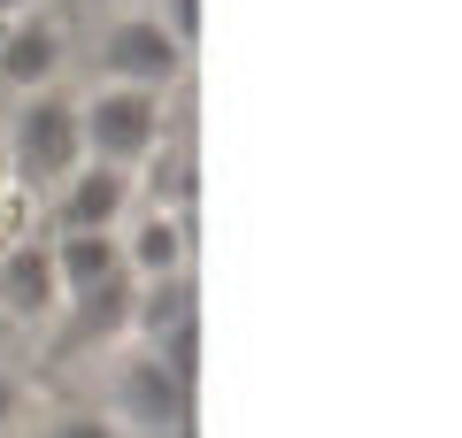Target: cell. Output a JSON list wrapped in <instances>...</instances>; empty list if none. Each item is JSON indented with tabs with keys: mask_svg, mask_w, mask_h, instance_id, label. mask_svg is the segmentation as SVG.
Listing matches in <instances>:
<instances>
[{
	"mask_svg": "<svg viewBox=\"0 0 462 438\" xmlns=\"http://www.w3.org/2000/svg\"><path fill=\"white\" fill-rule=\"evenodd\" d=\"M47 438H124V423H100V415H62Z\"/></svg>",
	"mask_w": 462,
	"mask_h": 438,
	"instance_id": "8fae6325",
	"label": "cell"
},
{
	"mask_svg": "<svg viewBox=\"0 0 462 438\" xmlns=\"http://www.w3.org/2000/svg\"><path fill=\"white\" fill-rule=\"evenodd\" d=\"M0 315L23 331L62 315V269H54V239H16L0 254Z\"/></svg>",
	"mask_w": 462,
	"mask_h": 438,
	"instance_id": "8992f818",
	"label": "cell"
},
{
	"mask_svg": "<svg viewBox=\"0 0 462 438\" xmlns=\"http://www.w3.org/2000/svg\"><path fill=\"white\" fill-rule=\"evenodd\" d=\"M0 139H8V178H16V193H54L85 162V115L54 85L47 93H23L16 115L0 123Z\"/></svg>",
	"mask_w": 462,
	"mask_h": 438,
	"instance_id": "6da1fadb",
	"label": "cell"
},
{
	"mask_svg": "<svg viewBox=\"0 0 462 438\" xmlns=\"http://www.w3.org/2000/svg\"><path fill=\"white\" fill-rule=\"evenodd\" d=\"M154 16H162L170 32L185 39V47H193V39H200V0H154Z\"/></svg>",
	"mask_w": 462,
	"mask_h": 438,
	"instance_id": "30bf717a",
	"label": "cell"
},
{
	"mask_svg": "<svg viewBox=\"0 0 462 438\" xmlns=\"http://www.w3.org/2000/svg\"><path fill=\"white\" fill-rule=\"evenodd\" d=\"M108 8H154V0H108Z\"/></svg>",
	"mask_w": 462,
	"mask_h": 438,
	"instance_id": "9a60e30c",
	"label": "cell"
},
{
	"mask_svg": "<svg viewBox=\"0 0 462 438\" xmlns=\"http://www.w3.org/2000/svg\"><path fill=\"white\" fill-rule=\"evenodd\" d=\"M16 193V178H8V139H0V200Z\"/></svg>",
	"mask_w": 462,
	"mask_h": 438,
	"instance_id": "5bb4252c",
	"label": "cell"
},
{
	"mask_svg": "<svg viewBox=\"0 0 462 438\" xmlns=\"http://www.w3.org/2000/svg\"><path fill=\"white\" fill-rule=\"evenodd\" d=\"M54 269H62V308H85V300H108V292L139 285L132 261H124V231H62Z\"/></svg>",
	"mask_w": 462,
	"mask_h": 438,
	"instance_id": "52a82bcc",
	"label": "cell"
},
{
	"mask_svg": "<svg viewBox=\"0 0 462 438\" xmlns=\"http://www.w3.org/2000/svg\"><path fill=\"white\" fill-rule=\"evenodd\" d=\"M132 193H139L132 169L85 154V162L47 193L54 200V239H62V231H124V224H132Z\"/></svg>",
	"mask_w": 462,
	"mask_h": 438,
	"instance_id": "277c9868",
	"label": "cell"
},
{
	"mask_svg": "<svg viewBox=\"0 0 462 438\" xmlns=\"http://www.w3.org/2000/svg\"><path fill=\"white\" fill-rule=\"evenodd\" d=\"M8 415H16V392H8V377H0V431H8Z\"/></svg>",
	"mask_w": 462,
	"mask_h": 438,
	"instance_id": "4fadbf2b",
	"label": "cell"
},
{
	"mask_svg": "<svg viewBox=\"0 0 462 438\" xmlns=\"http://www.w3.org/2000/svg\"><path fill=\"white\" fill-rule=\"evenodd\" d=\"M85 115V154L116 169H147L162 154V93L154 85H100L93 100H78Z\"/></svg>",
	"mask_w": 462,
	"mask_h": 438,
	"instance_id": "7a4b0ae2",
	"label": "cell"
},
{
	"mask_svg": "<svg viewBox=\"0 0 462 438\" xmlns=\"http://www.w3.org/2000/svg\"><path fill=\"white\" fill-rule=\"evenodd\" d=\"M100 78L108 85H178V69L193 62V47H185L178 32H170L154 8H116V23H108V39H100Z\"/></svg>",
	"mask_w": 462,
	"mask_h": 438,
	"instance_id": "3957f363",
	"label": "cell"
},
{
	"mask_svg": "<svg viewBox=\"0 0 462 438\" xmlns=\"http://www.w3.org/2000/svg\"><path fill=\"white\" fill-rule=\"evenodd\" d=\"M185 385H193V377H178L154 346L132 354L124 370H116V423H124V431H147V438L178 431L185 423Z\"/></svg>",
	"mask_w": 462,
	"mask_h": 438,
	"instance_id": "5b68a950",
	"label": "cell"
},
{
	"mask_svg": "<svg viewBox=\"0 0 462 438\" xmlns=\"http://www.w3.org/2000/svg\"><path fill=\"white\" fill-rule=\"evenodd\" d=\"M39 8H47V0H0V32H8V23H23V16H39Z\"/></svg>",
	"mask_w": 462,
	"mask_h": 438,
	"instance_id": "7c38bea8",
	"label": "cell"
},
{
	"mask_svg": "<svg viewBox=\"0 0 462 438\" xmlns=\"http://www.w3.org/2000/svg\"><path fill=\"white\" fill-rule=\"evenodd\" d=\"M62 54H69L62 23L39 8V16H23V23L0 32V85H16V93H47V85L62 78Z\"/></svg>",
	"mask_w": 462,
	"mask_h": 438,
	"instance_id": "9c48e42d",
	"label": "cell"
},
{
	"mask_svg": "<svg viewBox=\"0 0 462 438\" xmlns=\"http://www.w3.org/2000/svg\"><path fill=\"white\" fill-rule=\"evenodd\" d=\"M124 261H132L139 285H154V277H185L193 269V224H185V208H147L124 224Z\"/></svg>",
	"mask_w": 462,
	"mask_h": 438,
	"instance_id": "ba28073f",
	"label": "cell"
}]
</instances>
